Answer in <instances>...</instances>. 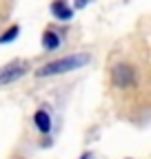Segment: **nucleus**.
Instances as JSON below:
<instances>
[{"label":"nucleus","instance_id":"39448f33","mask_svg":"<svg viewBox=\"0 0 151 159\" xmlns=\"http://www.w3.org/2000/svg\"><path fill=\"white\" fill-rule=\"evenodd\" d=\"M33 122H36V126L40 128L42 133H49V128H51V117H49V113L38 111V113L33 115Z\"/></svg>","mask_w":151,"mask_h":159},{"label":"nucleus","instance_id":"6e6552de","mask_svg":"<svg viewBox=\"0 0 151 159\" xmlns=\"http://www.w3.org/2000/svg\"><path fill=\"white\" fill-rule=\"evenodd\" d=\"M87 5V0H76V7H78V9H82Z\"/></svg>","mask_w":151,"mask_h":159},{"label":"nucleus","instance_id":"7ed1b4c3","mask_svg":"<svg viewBox=\"0 0 151 159\" xmlns=\"http://www.w3.org/2000/svg\"><path fill=\"white\" fill-rule=\"evenodd\" d=\"M27 71H29L27 62H13V64H9L7 69H2V71H0V84L16 82V80H18V77H22Z\"/></svg>","mask_w":151,"mask_h":159},{"label":"nucleus","instance_id":"f257e3e1","mask_svg":"<svg viewBox=\"0 0 151 159\" xmlns=\"http://www.w3.org/2000/svg\"><path fill=\"white\" fill-rule=\"evenodd\" d=\"M89 62V55H71V57H62V60H53V62L45 64L36 71L38 77H45V75H58V73H67V71H73L82 64Z\"/></svg>","mask_w":151,"mask_h":159},{"label":"nucleus","instance_id":"1a4fd4ad","mask_svg":"<svg viewBox=\"0 0 151 159\" xmlns=\"http://www.w3.org/2000/svg\"><path fill=\"white\" fill-rule=\"evenodd\" d=\"M82 159H93V155H91V152H87V155H82Z\"/></svg>","mask_w":151,"mask_h":159},{"label":"nucleus","instance_id":"f03ea898","mask_svg":"<svg viewBox=\"0 0 151 159\" xmlns=\"http://www.w3.org/2000/svg\"><path fill=\"white\" fill-rule=\"evenodd\" d=\"M113 82H116V86H120V89H129L136 82V69L131 64H118L113 69Z\"/></svg>","mask_w":151,"mask_h":159},{"label":"nucleus","instance_id":"423d86ee","mask_svg":"<svg viewBox=\"0 0 151 159\" xmlns=\"http://www.w3.org/2000/svg\"><path fill=\"white\" fill-rule=\"evenodd\" d=\"M58 44H60L58 33H53V31H45V35H42V47H45V49H49V51H53V49H58Z\"/></svg>","mask_w":151,"mask_h":159},{"label":"nucleus","instance_id":"20e7f679","mask_svg":"<svg viewBox=\"0 0 151 159\" xmlns=\"http://www.w3.org/2000/svg\"><path fill=\"white\" fill-rule=\"evenodd\" d=\"M51 13L58 18V20H71L73 9L65 2V0H53V2H51Z\"/></svg>","mask_w":151,"mask_h":159},{"label":"nucleus","instance_id":"0eeeda50","mask_svg":"<svg viewBox=\"0 0 151 159\" xmlns=\"http://www.w3.org/2000/svg\"><path fill=\"white\" fill-rule=\"evenodd\" d=\"M20 33V27L13 25L9 31H5V35H0V44H5V42H11V40H16V35Z\"/></svg>","mask_w":151,"mask_h":159}]
</instances>
